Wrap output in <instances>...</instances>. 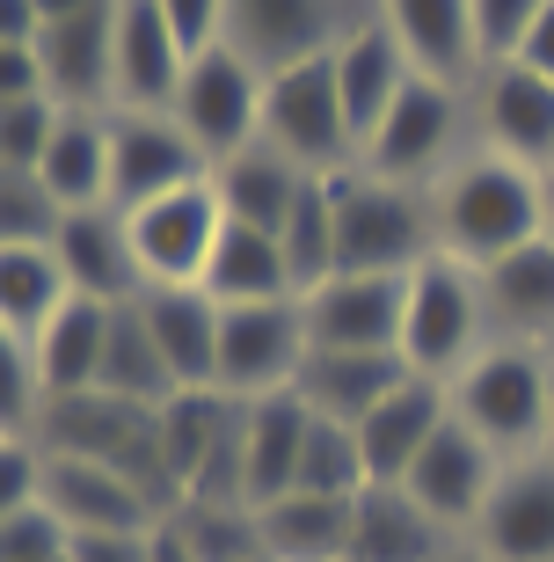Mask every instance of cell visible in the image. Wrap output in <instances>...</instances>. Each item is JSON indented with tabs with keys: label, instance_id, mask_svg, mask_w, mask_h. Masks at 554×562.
<instances>
[{
	"label": "cell",
	"instance_id": "6da1fadb",
	"mask_svg": "<svg viewBox=\"0 0 554 562\" xmlns=\"http://www.w3.org/2000/svg\"><path fill=\"white\" fill-rule=\"evenodd\" d=\"M431 234H438V256H460L474 271H489L496 256L547 234V176L474 146L431 183Z\"/></svg>",
	"mask_w": 554,
	"mask_h": 562
},
{
	"label": "cell",
	"instance_id": "7a4b0ae2",
	"mask_svg": "<svg viewBox=\"0 0 554 562\" xmlns=\"http://www.w3.org/2000/svg\"><path fill=\"white\" fill-rule=\"evenodd\" d=\"M329 212H336V271L350 278H409L423 256H438L431 190L387 183L372 168H343V176H329Z\"/></svg>",
	"mask_w": 554,
	"mask_h": 562
},
{
	"label": "cell",
	"instance_id": "3957f363",
	"mask_svg": "<svg viewBox=\"0 0 554 562\" xmlns=\"http://www.w3.org/2000/svg\"><path fill=\"white\" fill-rule=\"evenodd\" d=\"M547 380H554V351L496 336L467 358V373L445 380L452 417L474 438H489L504 460H533L547 446Z\"/></svg>",
	"mask_w": 554,
	"mask_h": 562
},
{
	"label": "cell",
	"instance_id": "277c9868",
	"mask_svg": "<svg viewBox=\"0 0 554 562\" xmlns=\"http://www.w3.org/2000/svg\"><path fill=\"white\" fill-rule=\"evenodd\" d=\"M489 300H482V271L460 256H423L402 278V358L423 380H452L467 373V358L482 344H496Z\"/></svg>",
	"mask_w": 554,
	"mask_h": 562
},
{
	"label": "cell",
	"instance_id": "5b68a950",
	"mask_svg": "<svg viewBox=\"0 0 554 562\" xmlns=\"http://www.w3.org/2000/svg\"><path fill=\"white\" fill-rule=\"evenodd\" d=\"M37 446H44V453H66V460H103V468L139 475L161 512L183 504V497H176V482H168V468H161V409H146V402L103 395V387L59 395V402H44Z\"/></svg>",
	"mask_w": 554,
	"mask_h": 562
},
{
	"label": "cell",
	"instance_id": "8992f818",
	"mask_svg": "<svg viewBox=\"0 0 554 562\" xmlns=\"http://www.w3.org/2000/svg\"><path fill=\"white\" fill-rule=\"evenodd\" d=\"M474 88L431 81V74H409V88L394 95V110L372 125V139L358 146V168L387 176V183L431 190L452 161H460V125H474Z\"/></svg>",
	"mask_w": 554,
	"mask_h": 562
},
{
	"label": "cell",
	"instance_id": "52a82bcc",
	"mask_svg": "<svg viewBox=\"0 0 554 562\" xmlns=\"http://www.w3.org/2000/svg\"><path fill=\"white\" fill-rule=\"evenodd\" d=\"M263 146H278V154H285L292 168H307V176H343V168H358V132H350V117H343L329 52L263 74Z\"/></svg>",
	"mask_w": 554,
	"mask_h": 562
},
{
	"label": "cell",
	"instance_id": "ba28073f",
	"mask_svg": "<svg viewBox=\"0 0 554 562\" xmlns=\"http://www.w3.org/2000/svg\"><path fill=\"white\" fill-rule=\"evenodd\" d=\"M307 314L299 292L292 300H263V307H219V373L212 387H226L234 402H263L299 387L307 373Z\"/></svg>",
	"mask_w": 554,
	"mask_h": 562
},
{
	"label": "cell",
	"instance_id": "9c48e42d",
	"mask_svg": "<svg viewBox=\"0 0 554 562\" xmlns=\"http://www.w3.org/2000/svg\"><path fill=\"white\" fill-rule=\"evenodd\" d=\"M176 125L197 139L212 168L226 154H241V146L263 139V66H248L234 44H212L197 59L183 66V88H176V110H168Z\"/></svg>",
	"mask_w": 554,
	"mask_h": 562
},
{
	"label": "cell",
	"instance_id": "30bf717a",
	"mask_svg": "<svg viewBox=\"0 0 554 562\" xmlns=\"http://www.w3.org/2000/svg\"><path fill=\"white\" fill-rule=\"evenodd\" d=\"M504 468H511V460L496 453L489 438H474L460 417H445V431L416 453V468L394 482V490H409L416 512H423L438 533H474L482 512H489V497H496V482H504Z\"/></svg>",
	"mask_w": 554,
	"mask_h": 562
},
{
	"label": "cell",
	"instance_id": "8fae6325",
	"mask_svg": "<svg viewBox=\"0 0 554 562\" xmlns=\"http://www.w3.org/2000/svg\"><path fill=\"white\" fill-rule=\"evenodd\" d=\"M372 15V0H226V44L248 66H299L321 59Z\"/></svg>",
	"mask_w": 554,
	"mask_h": 562
},
{
	"label": "cell",
	"instance_id": "7c38bea8",
	"mask_svg": "<svg viewBox=\"0 0 554 562\" xmlns=\"http://www.w3.org/2000/svg\"><path fill=\"white\" fill-rule=\"evenodd\" d=\"M219 227H226V212H219L212 176L205 183L168 190V198H154V205H139V212H124V234H132V256H139L146 292L154 285H205V263H212V249H219Z\"/></svg>",
	"mask_w": 554,
	"mask_h": 562
},
{
	"label": "cell",
	"instance_id": "4fadbf2b",
	"mask_svg": "<svg viewBox=\"0 0 554 562\" xmlns=\"http://www.w3.org/2000/svg\"><path fill=\"white\" fill-rule=\"evenodd\" d=\"M205 176L212 161L168 110H110V205L117 212H139L168 190L205 183Z\"/></svg>",
	"mask_w": 554,
	"mask_h": 562
},
{
	"label": "cell",
	"instance_id": "5bb4252c",
	"mask_svg": "<svg viewBox=\"0 0 554 562\" xmlns=\"http://www.w3.org/2000/svg\"><path fill=\"white\" fill-rule=\"evenodd\" d=\"M474 132H482V154H504V161L554 176V81L533 66H482L474 81Z\"/></svg>",
	"mask_w": 554,
	"mask_h": 562
},
{
	"label": "cell",
	"instance_id": "9a60e30c",
	"mask_svg": "<svg viewBox=\"0 0 554 562\" xmlns=\"http://www.w3.org/2000/svg\"><path fill=\"white\" fill-rule=\"evenodd\" d=\"M44 504L59 512L66 533H154L168 519L139 475L66 453H44Z\"/></svg>",
	"mask_w": 554,
	"mask_h": 562
},
{
	"label": "cell",
	"instance_id": "2e32d148",
	"mask_svg": "<svg viewBox=\"0 0 554 562\" xmlns=\"http://www.w3.org/2000/svg\"><path fill=\"white\" fill-rule=\"evenodd\" d=\"M314 351H402V278H321L299 292Z\"/></svg>",
	"mask_w": 554,
	"mask_h": 562
},
{
	"label": "cell",
	"instance_id": "e0dca14e",
	"mask_svg": "<svg viewBox=\"0 0 554 562\" xmlns=\"http://www.w3.org/2000/svg\"><path fill=\"white\" fill-rule=\"evenodd\" d=\"M183 37L154 0H117V59H110V110H176L183 88Z\"/></svg>",
	"mask_w": 554,
	"mask_h": 562
},
{
	"label": "cell",
	"instance_id": "ac0fdd59",
	"mask_svg": "<svg viewBox=\"0 0 554 562\" xmlns=\"http://www.w3.org/2000/svg\"><path fill=\"white\" fill-rule=\"evenodd\" d=\"M467 548H482L489 562H554V460L547 453L504 468Z\"/></svg>",
	"mask_w": 554,
	"mask_h": 562
},
{
	"label": "cell",
	"instance_id": "d6986e66",
	"mask_svg": "<svg viewBox=\"0 0 554 562\" xmlns=\"http://www.w3.org/2000/svg\"><path fill=\"white\" fill-rule=\"evenodd\" d=\"M372 15L394 30V44L409 52L416 74L452 88L482 81V37H474V0H372Z\"/></svg>",
	"mask_w": 554,
	"mask_h": 562
},
{
	"label": "cell",
	"instance_id": "ffe728a7",
	"mask_svg": "<svg viewBox=\"0 0 554 562\" xmlns=\"http://www.w3.org/2000/svg\"><path fill=\"white\" fill-rule=\"evenodd\" d=\"M110 59H117V0L37 30V66L59 110H110Z\"/></svg>",
	"mask_w": 554,
	"mask_h": 562
},
{
	"label": "cell",
	"instance_id": "44dd1931",
	"mask_svg": "<svg viewBox=\"0 0 554 562\" xmlns=\"http://www.w3.org/2000/svg\"><path fill=\"white\" fill-rule=\"evenodd\" d=\"M52 256H59V278L66 292L81 300H139L146 278H139V256H132V234H124V212L117 205H88V212H66L59 234H52Z\"/></svg>",
	"mask_w": 554,
	"mask_h": 562
},
{
	"label": "cell",
	"instance_id": "7402d4cb",
	"mask_svg": "<svg viewBox=\"0 0 554 562\" xmlns=\"http://www.w3.org/2000/svg\"><path fill=\"white\" fill-rule=\"evenodd\" d=\"M445 417H452V387H445V380L409 373L365 424H350V431H358V446H365L372 482H402V475H409L416 453L445 431Z\"/></svg>",
	"mask_w": 554,
	"mask_h": 562
},
{
	"label": "cell",
	"instance_id": "603a6c76",
	"mask_svg": "<svg viewBox=\"0 0 554 562\" xmlns=\"http://www.w3.org/2000/svg\"><path fill=\"white\" fill-rule=\"evenodd\" d=\"M329 66H336V95H343V117H350V132H358V146L372 139V125L394 110V95L409 88V52L394 44V30L380 15H365L358 30H350L343 44L329 52Z\"/></svg>",
	"mask_w": 554,
	"mask_h": 562
},
{
	"label": "cell",
	"instance_id": "cb8c5ba5",
	"mask_svg": "<svg viewBox=\"0 0 554 562\" xmlns=\"http://www.w3.org/2000/svg\"><path fill=\"white\" fill-rule=\"evenodd\" d=\"M307 168H292L278 146H241V154H226L219 168H212V190H219V212L234 220V227H256V234H285V220L299 212V198H307Z\"/></svg>",
	"mask_w": 554,
	"mask_h": 562
},
{
	"label": "cell",
	"instance_id": "d4e9b609",
	"mask_svg": "<svg viewBox=\"0 0 554 562\" xmlns=\"http://www.w3.org/2000/svg\"><path fill=\"white\" fill-rule=\"evenodd\" d=\"M402 380H409L402 351H307V373H299L292 395L329 424H365Z\"/></svg>",
	"mask_w": 554,
	"mask_h": 562
},
{
	"label": "cell",
	"instance_id": "484cf974",
	"mask_svg": "<svg viewBox=\"0 0 554 562\" xmlns=\"http://www.w3.org/2000/svg\"><path fill=\"white\" fill-rule=\"evenodd\" d=\"M234 431H241V402L226 387H176L161 402V468L176 482V497L197 490V475L234 446Z\"/></svg>",
	"mask_w": 554,
	"mask_h": 562
},
{
	"label": "cell",
	"instance_id": "4316f807",
	"mask_svg": "<svg viewBox=\"0 0 554 562\" xmlns=\"http://www.w3.org/2000/svg\"><path fill=\"white\" fill-rule=\"evenodd\" d=\"M139 314L161 344L176 387H212V373H219V300L205 285H154L139 292Z\"/></svg>",
	"mask_w": 554,
	"mask_h": 562
},
{
	"label": "cell",
	"instance_id": "83f0119b",
	"mask_svg": "<svg viewBox=\"0 0 554 562\" xmlns=\"http://www.w3.org/2000/svg\"><path fill=\"white\" fill-rule=\"evenodd\" d=\"M103 336H110V300H81L66 292L59 314L30 336V358H37V380H44V402L59 395H88L103 380Z\"/></svg>",
	"mask_w": 554,
	"mask_h": 562
},
{
	"label": "cell",
	"instance_id": "f1b7e54d",
	"mask_svg": "<svg viewBox=\"0 0 554 562\" xmlns=\"http://www.w3.org/2000/svg\"><path fill=\"white\" fill-rule=\"evenodd\" d=\"M482 300H489V322L511 344H554V241H525V249L496 256L482 271Z\"/></svg>",
	"mask_w": 554,
	"mask_h": 562
},
{
	"label": "cell",
	"instance_id": "f546056e",
	"mask_svg": "<svg viewBox=\"0 0 554 562\" xmlns=\"http://www.w3.org/2000/svg\"><path fill=\"white\" fill-rule=\"evenodd\" d=\"M307 424H314V409L292 387L285 395H263V402H241V490H248V504H270L292 490Z\"/></svg>",
	"mask_w": 554,
	"mask_h": 562
},
{
	"label": "cell",
	"instance_id": "4dcf8cb0",
	"mask_svg": "<svg viewBox=\"0 0 554 562\" xmlns=\"http://www.w3.org/2000/svg\"><path fill=\"white\" fill-rule=\"evenodd\" d=\"M452 548V533H438L416 512L409 490L372 482L365 497H350V555L343 562H438Z\"/></svg>",
	"mask_w": 554,
	"mask_h": 562
},
{
	"label": "cell",
	"instance_id": "1f68e13d",
	"mask_svg": "<svg viewBox=\"0 0 554 562\" xmlns=\"http://www.w3.org/2000/svg\"><path fill=\"white\" fill-rule=\"evenodd\" d=\"M37 183L52 190L66 212L110 205V110H66L52 146H44Z\"/></svg>",
	"mask_w": 554,
	"mask_h": 562
},
{
	"label": "cell",
	"instance_id": "d6a6232c",
	"mask_svg": "<svg viewBox=\"0 0 554 562\" xmlns=\"http://www.w3.org/2000/svg\"><path fill=\"white\" fill-rule=\"evenodd\" d=\"M256 541L278 562H343L350 555V504L285 490V497L256 504Z\"/></svg>",
	"mask_w": 554,
	"mask_h": 562
},
{
	"label": "cell",
	"instance_id": "836d02e7",
	"mask_svg": "<svg viewBox=\"0 0 554 562\" xmlns=\"http://www.w3.org/2000/svg\"><path fill=\"white\" fill-rule=\"evenodd\" d=\"M205 292L219 307H263V300H292V263L278 249V234L256 227H219V249L205 263Z\"/></svg>",
	"mask_w": 554,
	"mask_h": 562
},
{
	"label": "cell",
	"instance_id": "e575fe53",
	"mask_svg": "<svg viewBox=\"0 0 554 562\" xmlns=\"http://www.w3.org/2000/svg\"><path fill=\"white\" fill-rule=\"evenodd\" d=\"M103 395H124V402H146V409H161L176 395V373H168L161 344L146 329L139 300H117L110 307V336H103V380H95Z\"/></svg>",
	"mask_w": 554,
	"mask_h": 562
},
{
	"label": "cell",
	"instance_id": "d590c367",
	"mask_svg": "<svg viewBox=\"0 0 554 562\" xmlns=\"http://www.w3.org/2000/svg\"><path fill=\"white\" fill-rule=\"evenodd\" d=\"M292 490H307V497H365L372 490V468H365V446H358V431L350 424H329L314 417L307 424V446H299V475H292Z\"/></svg>",
	"mask_w": 554,
	"mask_h": 562
},
{
	"label": "cell",
	"instance_id": "8d00e7d4",
	"mask_svg": "<svg viewBox=\"0 0 554 562\" xmlns=\"http://www.w3.org/2000/svg\"><path fill=\"white\" fill-rule=\"evenodd\" d=\"M66 300L59 256L52 249H0V322L15 336H37Z\"/></svg>",
	"mask_w": 554,
	"mask_h": 562
},
{
	"label": "cell",
	"instance_id": "74e56055",
	"mask_svg": "<svg viewBox=\"0 0 554 562\" xmlns=\"http://www.w3.org/2000/svg\"><path fill=\"white\" fill-rule=\"evenodd\" d=\"M278 249H285V263H292V292H314L321 278H336V212H329V176H314V183H307L299 212H292L285 234H278Z\"/></svg>",
	"mask_w": 554,
	"mask_h": 562
},
{
	"label": "cell",
	"instance_id": "f35d334b",
	"mask_svg": "<svg viewBox=\"0 0 554 562\" xmlns=\"http://www.w3.org/2000/svg\"><path fill=\"white\" fill-rule=\"evenodd\" d=\"M168 526L183 533V548L197 562H248V555H263V541H256V512H248V504H176Z\"/></svg>",
	"mask_w": 554,
	"mask_h": 562
},
{
	"label": "cell",
	"instance_id": "ab89813d",
	"mask_svg": "<svg viewBox=\"0 0 554 562\" xmlns=\"http://www.w3.org/2000/svg\"><path fill=\"white\" fill-rule=\"evenodd\" d=\"M59 220H66V205L37 176H8L0 168V249H52Z\"/></svg>",
	"mask_w": 554,
	"mask_h": 562
},
{
	"label": "cell",
	"instance_id": "60d3db41",
	"mask_svg": "<svg viewBox=\"0 0 554 562\" xmlns=\"http://www.w3.org/2000/svg\"><path fill=\"white\" fill-rule=\"evenodd\" d=\"M37 417H44V380H37V358H30V336H15L0 322V431L37 438Z\"/></svg>",
	"mask_w": 554,
	"mask_h": 562
},
{
	"label": "cell",
	"instance_id": "b9f144b4",
	"mask_svg": "<svg viewBox=\"0 0 554 562\" xmlns=\"http://www.w3.org/2000/svg\"><path fill=\"white\" fill-rule=\"evenodd\" d=\"M66 110L52 95H22V103H0V168L8 176H37L44 168V146L59 132Z\"/></svg>",
	"mask_w": 554,
	"mask_h": 562
},
{
	"label": "cell",
	"instance_id": "7bdbcfd3",
	"mask_svg": "<svg viewBox=\"0 0 554 562\" xmlns=\"http://www.w3.org/2000/svg\"><path fill=\"white\" fill-rule=\"evenodd\" d=\"M74 548V533L59 526V512L52 504H22L15 519H0V562H52V555H66Z\"/></svg>",
	"mask_w": 554,
	"mask_h": 562
},
{
	"label": "cell",
	"instance_id": "ee69618b",
	"mask_svg": "<svg viewBox=\"0 0 554 562\" xmlns=\"http://www.w3.org/2000/svg\"><path fill=\"white\" fill-rule=\"evenodd\" d=\"M540 8H547V0H474V37H482V59H489V66L518 59V44H525V30L540 22Z\"/></svg>",
	"mask_w": 554,
	"mask_h": 562
},
{
	"label": "cell",
	"instance_id": "f6af8a7d",
	"mask_svg": "<svg viewBox=\"0 0 554 562\" xmlns=\"http://www.w3.org/2000/svg\"><path fill=\"white\" fill-rule=\"evenodd\" d=\"M37 497H44V446L22 431H0V519H15Z\"/></svg>",
	"mask_w": 554,
	"mask_h": 562
},
{
	"label": "cell",
	"instance_id": "bcb514c9",
	"mask_svg": "<svg viewBox=\"0 0 554 562\" xmlns=\"http://www.w3.org/2000/svg\"><path fill=\"white\" fill-rule=\"evenodd\" d=\"M168 15V30L183 37V52L197 59V52H212V44H226V0H154Z\"/></svg>",
	"mask_w": 554,
	"mask_h": 562
},
{
	"label": "cell",
	"instance_id": "7dc6e473",
	"mask_svg": "<svg viewBox=\"0 0 554 562\" xmlns=\"http://www.w3.org/2000/svg\"><path fill=\"white\" fill-rule=\"evenodd\" d=\"M22 95H52L37 66V44H0V103H22Z\"/></svg>",
	"mask_w": 554,
	"mask_h": 562
},
{
	"label": "cell",
	"instance_id": "c3c4849f",
	"mask_svg": "<svg viewBox=\"0 0 554 562\" xmlns=\"http://www.w3.org/2000/svg\"><path fill=\"white\" fill-rule=\"evenodd\" d=\"M74 562H154V533H74Z\"/></svg>",
	"mask_w": 554,
	"mask_h": 562
},
{
	"label": "cell",
	"instance_id": "681fc988",
	"mask_svg": "<svg viewBox=\"0 0 554 562\" xmlns=\"http://www.w3.org/2000/svg\"><path fill=\"white\" fill-rule=\"evenodd\" d=\"M518 66H533V74H547V81H554V0L540 8L533 30H525V44H518Z\"/></svg>",
	"mask_w": 554,
	"mask_h": 562
},
{
	"label": "cell",
	"instance_id": "f907efd6",
	"mask_svg": "<svg viewBox=\"0 0 554 562\" xmlns=\"http://www.w3.org/2000/svg\"><path fill=\"white\" fill-rule=\"evenodd\" d=\"M0 44H37V0H0Z\"/></svg>",
	"mask_w": 554,
	"mask_h": 562
},
{
	"label": "cell",
	"instance_id": "816d5d0a",
	"mask_svg": "<svg viewBox=\"0 0 554 562\" xmlns=\"http://www.w3.org/2000/svg\"><path fill=\"white\" fill-rule=\"evenodd\" d=\"M154 562H197V555H190V548H183V533H176V526H154Z\"/></svg>",
	"mask_w": 554,
	"mask_h": 562
},
{
	"label": "cell",
	"instance_id": "f5cc1de1",
	"mask_svg": "<svg viewBox=\"0 0 554 562\" xmlns=\"http://www.w3.org/2000/svg\"><path fill=\"white\" fill-rule=\"evenodd\" d=\"M88 8H103V0H37V30L44 22H66V15H88Z\"/></svg>",
	"mask_w": 554,
	"mask_h": 562
},
{
	"label": "cell",
	"instance_id": "db71d44e",
	"mask_svg": "<svg viewBox=\"0 0 554 562\" xmlns=\"http://www.w3.org/2000/svg\"><path fill=\"white\" fill-rule=\"evenodd\" d=\"M438 562H489V555H482V548H445Z\"/></svg>",
	"mask_w": 554,
	"mask_h": 562
},
{
	"label": "cell",
	"instance_id": "11a10c76",
	"mask_svg": "<svg viewBox=\"0 0 554 562\" xmlns=\"http://www.w3.org/2000/svg\"><path fill=\"white\" fill-rule=\"evenodd\" d=\"M540 453L554 460V380H547V446H540Z\"/></svg>",
	"mask_w": 554,
	"mask_h": 562
},
{
	"label": "cell",
	"instance_id": "9f6ffc18",
	"mask_svg": "<svg viewBox=\"0 0 554 562\" xmlns=\"http://www.w3.org/2000/svg\"><path fill=\"white\" fill-rule=\"evenodd\" d=\"M547 241H554V176H547Z\"/></svg>",
	"mask_w": 554,
	"mask_h": 562
},
{
	"label": "cell",
	"instance_id": "6f0895ef",
	"mask_svg": "<svg viewBox=\"0 0 554 562\" xmlns=\"http://www.w3.org/2000/svg\"><path fill=\"white\" fill-rule=\"evenodd\" d=\"M248 562H278V555H248Z\"/></svg>",
	"mask_w": 554,
	"mask_h": 562
},
{
	"label": "cell",
	"instance_id": "680465c9",
	"mask_svg": "<svg viewBox=\"0 0 554 562\" xmlns=\"http://www.w3.org/2000/svg\"><path fill=\"white\" fill-rule=\"evenodd\" d=\"M52 562H74V555H52Z\"/></svg>",
	"mask_w": 554,
	"mask_h": 562
},
{
	"label": "cell",
	"instance_id": "91938a15",
	"mask_svg": "<svg viewBox=\"0 0 554 562\" xmlns=\"http://www.w3.org/2000/svg\"><path fill=\"white\" fill-rule=\"evenodd\" d=\"M547 351H554V344H547Z\"/></svg>",
	"mask_w": 554,
	"mask_h": 562
}]
</instances>
